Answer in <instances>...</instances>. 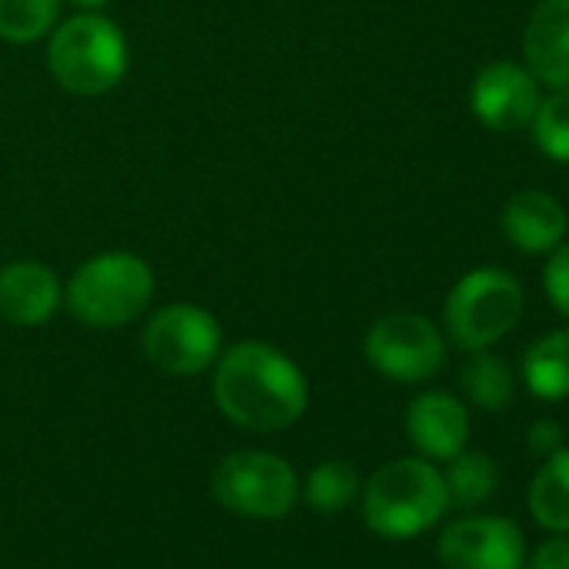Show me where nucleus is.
Listing matches in <instances>:
<instances>
[{
  "instance_id": "f3484780",
  "label": "nucleus",
  "mask_w": 569,
  "mask_h": 569,
  "mask_svg": "<svg viewBox=\"0 0 569 569\" xmlns=\"http://www.w3.org/2000/svg\"><path fill=\"white\" fill-rule=\"evenodd\" d=\"M459 382H462L466 399H469L476 409H482V412H499V409H506V406L512 402V392H516L512 369H509L499 356H492V352H486V349H479V352L469 356V362H466Z\"/></svg>"
},
{
  "instance_id": "f257e3e1",
  "label": "nucleus",
  "mask_w": 569,
  "mask_h": 569,
  "mask_svg": "<svg viewBox=\"0 0 569 569\" xmlns=\"http://www.w3.org/2000/svg\"><path fill=\"white\" fill-rule=\"evenodd\" d=\"M211 392L224 419L248 432L289 429L309 406V382L302 369L268 342L231 346L218 359Z\"/></svg>"
},
{
  "instance_id": "1a4fd4ad",
  "label": "nucleus",
  "mask_w": 569,
  "mask_h": 569,
  "mask_svg": "<svg viewBox=\"0 0 569 569\" xmlns=\"http://www.w3.org/2000/svg\"><path fill=\"white\" fill-rule=\"evenodd\" d=\"M439 559L446 569H522V529L506 516H469L442 529Z\"/></svg>"
},
{
  "instance_id": "423d86ee",
  "label": "nucleus",
  "mask_w": 569,
  "mask_h": 569,
  "mask_svg": "<svg viewBox=\"0 0 569 569\" xmlns=\"http://www.w3.org/2000/svg\"><path fill=\"white\" fill-rule=\"evenodd\" d=\"M211 492L234 516L281 519L299 499V476L274 452L244 449L218 462L211 472Z\"/></svg>"
},
{
  "instance_id": "20e7f679",
  "label": "nucleus",
  "mask_w": 569,
  "mask_h": 569,
  "mask_svg": "<svg viewBox=\"0 0 569 569\" xmlns=\"http://www.w3.org/2000/svg\"><path fill=\"white\" fill-rule=\"evenodd\" d=\"M526 312L522 284L502 268H472L466 271L446 299L442 322L449 339L466 349L479 352L506 339Z\"/></svg>"
},
{
  "instance_id": "f8f14e48",
  "label": "nucleus",
  "mask_w": 569,
  "mask_h": 569,
  "mask_svg": "<svg viewBox=\"0 0 569 569\" xmlns=\"http://www.w3.org/2000/svg\"><path fill=\"white\" fill-rule=\"evenodd\" d=\"M406 432L426 459L449 462L469 442V412L452 392H422L409 402Z\"/></svg>"
},
{
  "instance_id": "dca6fc26",
  "label": "nucleus",
  "mask_w": 569,
  "mask_h": 569,
  "mask_svg": "<svg viewBox=\"0 0 569 569\" xmlns=\"http://www.w3.org/2000/svg\"><path fill=\"white\" fill-rule=\"evenodd\" d=\"M522 379L539 399H569V329H556L532 342L522 359Z\"/></svg>"
},
{
  "instance_id": "a211bd4d",
  "label": "nucleus",
  "mask_w": 569,
  "mask_h": 569,
  "mask_svg": "<svg viewBox=\"0 0 569 569\" xmlns=\"http://www.w3.org/2000/svg\"><path fill=\"white\" fill-rule=\"evenodd\" d=\"M446 492H449V502H459V506H476V502H486L496 486H499V466L486 456V452H459L449 459V469H446Z\"/></svg>"
},
{
  "instance_id": "6e6552de",
  "label": "nucleus",
  "mask_w": 569,
  "mask_h": 569,
  "mask_svg": "<svg viewBox=\"0 0 569 569\" xmlns=\"http://www.w3.org/2000/svg\"><path fill=\"white\" fill-rule=\"evenodd\" d=\"M144 352L168 376H201L218 362L221 326L201 306H164L144 329Z\"/></svg>"
},
{
  "instance_id": "39448f33",
  "label": "nucleus",
  "mask_w": 569,
  "mask_h": 569,
  "mask_svg": "<svg viewBox=\"0 0 569 569\" xmlns=\"http://www.w3.org/2000/svg\"><path fill=\"white\" fill-rule=\"evenodd\" d=\"M48 64L71 94H108L128 71V41L104 14H78L51 34Z\"/></svg>"
},
{
  "instance_id": "b1692460",
  "label": "nucleus",
  "mask_w": 569,
  "mask_h": 569,
  "mask_svg": "<svg viewBox=\"0 0 569 569\" xmlns=\"http://www.w3.org/2000/svg\"><path fill=\"white\" fill-rule=\"evenodd\" d=\"M526 442H529V449H532L536 456L546 459L549 452H556V449L562 446V429H559V422H552V419H539V422L529 426Z\"/></svg>"
},
{
  "instance_id": "ddd939ff",
  "label": "nucleus",
  "mask_w": 569,
  "mask_h": 569,
  "mask_svg": "<svg viewBox=\"0 0 569 569\" xmlns=\"http://www.w3.org/2000/svg\"><path fill=\"white\" fill-rule=\"evenodd\" d=\"M61 299H64L61 281L48 264L14 261L0 268V316L11 326L21 329L44 326L58 312Z\"/></svg>"
},
{
  "instance_id": "7ed1b4c3",
  "label": "nucleus",
  "mask_w": 569,
  "mask_h": 569,
  "mask_svg": "<svg viewBox=\"0 0 569 569\" xmlns=\"http://www.w3.org/2000/svg\"><path fill=\"white\" fill-rule=\"evenodd\" d=\"M154 292L151 264L131 251H108L84 261L68 281V309L91 329H121L134 322Z\"/></svg>"
},
{
  "instance_id": "6ab92c4d",
  "label": "nucleus",
  "mask_w": 569,
  "mask_h": 569,
  "mask_svg": "<svg viewBox=\"0 0 569 569\" xmlns=\"http://www.w3.org/2000/svg\"><path fill=\"white\" fill-rule=\"evenodd\" d=\"M359 496V472L346 459L319 462L306 479V502L316 512H342Z\"/></svg>"
},
{
  "instance_id": "412c9836",
  "label": "nucleus",
  "mask_w": 569,
  "mask_h": 569,
  "mask_svg": "<svg viewBox=\"0 0 569 569\" xmlns=\"http://www.w3.org/2000/svg\"><path fill=\"white\" fill-rule=\"evenodd\" d=\"M529 124L539 151L559 164H569V88H556L539 98Z\"/></svg>"
},
{
  "instance_id": "f03ea898",
  "label": "nucleus",
  "mask_w": 569,
  "mask_h": 569,
  "mask_svg": "<svg viewBox=\"0 0 569 569\" xmlns=\"http://www.w3.org/2000/svg\"><path fill=\"white\" fill-rule=\"evenodd\" d=\"M449 506L446 479L429 459H392L372 472L362 496L366 526L382 539H412Z\"/></svg>"
},
{
  "instance_id": "9b49d317",
  "label": "nucleus",
  "mask_w": 569,
  "mask_h": 569,
  "mask_svg": "<svg viewBox=\"0 0 569 569\" xmlns=\"http://www.w3.org/2000/svg\"><path fill=\"white\" fill-rule=\"evenodd\" d=\"M522 64L549 91L569 88V0H539L522 31Z\"/></svg>"
},
{
  "instance_id": "4be33fe9",
  "label": "nucleus",
  "mask_w": 569,
  "mask_h": 569,
  "mask_svg": "<svg viewBox=\"0 0 569 569\" xmlns=\"http://www.w3.org/2000/svg\"><path fill=\"white\" fill-rule=\"evenodd\" d=\"M542 292L549 299V306L569 319V241L556 244L546 258V268H542Z\"/></svg>"
},
{
  "instance_id": "aec40b11",
  "label": "nucleus",
  "mask_w": 569,
  "mask_h": 569,
  "mask_svg": "<svg viewBox=\"0 0 569 569\" xmlns=\"http://www.w3.org/2000/svg\"><path fill=\"white\" fill-rule=\"evenodd\" d=\"M61 0H0V38L31 44L54 31Z\"/></svg>"
},
{
  "instance_id": "9d476101",
  "label": "nucleus",
  "mask_w": 569,
  "mask_h": 569,
  "mask_svg": "<svg viewBox=\"0 0 569 569\" xmlns=\"http://www.w3.org/2000/svg\"><path fill=\"white\" fill-rule=\"evenodd\" d=\"M539 104V81L516 61H492L486 64L472 88L469 108L489 131H519L532 121Z\"/></svg>"
},
{
  "instance_id": "0eeeda50",
  "label": "nucleus",
  "mask_w": 569,
  "mask_h": 569,
  "mask_svg": "<svg viewBox=\"0 0 569 569\" xmlns=\"http://www.w3.org/2000/svg\"><path fill=\"white\" fill-rule=\"evenodd\" d=\"M369 366L392 382H426L446 362V339L439 326L416 312L382 316L366 336Z\"/></svg>"
},
{
  "instance_id": "5701e85b",
  "label": "nucleus",
  "mask_w": 569,
  "mask_h": 569,
  "mask_svg": "<svg viewBox=\"0 0 569 569\" xmlns=\"http://www.w3.org/2000/svg\"><path fill=\"white\" fill-rule=\"evenodd\" d=\"M529 569H569V532H552L532 556Z\"/></svg>"
},
{
  "instance_id": "393cba45",
  "label": "nucleus",
  "mask_w": 569,
  "mask_h": 569,
  "mask_svg": "<svg viewBox=\"0 0 569 569\" xmlns=\"http://www.w3.org/2000/svg\"><path fill=\"white\" fill-rule=\"evenodd\" d=\"M74 8H81V11H91V8H101L104 0H71Z\"/></svg>"
},
{
  "instance_id": "4468645a",
  "label": "nucleus",
  "mask_w": 569,
  "mask_h": 569,
  "mask_svg": "<svg viewBox=\"0 0 569 569\" xmlns=\"http://www.w3.org/2000/svg\"><path fill=\"white\" fill-rule=\"evenodd\" d=\"M499 224L516 251L549 254L556 244H562L569 218H566V208L552 194L529 188V191H516L506 201Z\"/></svg>"
},
{
  "instance_id": "2eb2a0df",
  "label": "nucleus",
  "mask_w": 569,
  "mask_h": 569,
  "mask_svg": "<svg viewBox=\"0 0 569 569\" xmlns=\"http://www.w3.org/2000/svg\"><path fill=\"white\" fill-rule=\"evenodd\" d=\"M529 512L549 532H569V449H556L529 486Z\"/></svg>"
}]
</instances>
